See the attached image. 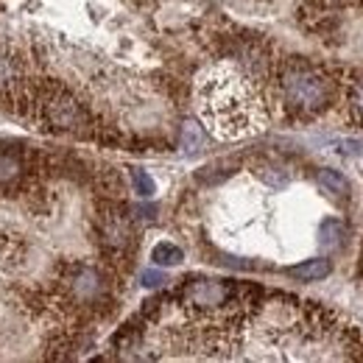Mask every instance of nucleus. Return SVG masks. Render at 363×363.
Returning <instances> with one entry per match:
<instances>
[{
  "mask_svg": "<svg viewBox=\"0 0 363 363\" xmlns=\"http://www.w3.org/2000/svg\"><path fill=\"white\" fill-rule=\"evenodd\" d=\"M232 296H235V291L227 282H218V279H187V285L182 288L184 305L196 308V311H218Z\"/></svg>",
  "mask_w": 363,
  "mask_h": 363,
  "instance_id": "5",
  "label": "nucleus"
},
{
  "mask_svg": "<svg viewBox=\"0 0 363 363\" xmlns=\"http://www.w3.org/2000/svg\"><path fill=\"white\" fill-rule=\"evenodd\" d=\"M358 109H363V87L358 90Z\"/></svg>",
  "mask_w": 363,
  "mask_h": 363,
  "instance_id": "16",
  "label": "nucleus"
},
{
  "mask_svg": "<svg viewBox=\"0 0 363 363\" xmlns=\"http://www.w3.org/2000/svg\"><path fill=\"white\" fill-rule=\"evenodd\" d=\"M318 184H321L327 193H335V196H341V199L350 196V182H347V177H341L338 171L321 168V171H318Z\"/></svg>",
  "mask_w": 363,
  "mask_h": 363,
  "instance_id": "10",
  "label": "nucleus"
},
{
  "mask_svg": "<svg viewBox=\"0 0 363 363\" xmlns=\"http://www.w3.org/2000/svg\"><path fill=\"white\" fill-rule=\"evenodd\" d=\"M140 279H143V285H145V288H160V285H165V282H168V277H165V274L154 272V269L143 272V277H140Z\"/></svg>",
  "mask_w": 363,
  "mask_h": 363,
  "instance_id": "15",
  "label": "nucleus"
},
{
  "mask_svg": "<svg viewBox=\"0 0 363 363\" xmlns=\"http://www.w3.org/2000/svg\"><path fill=\"white\" fill-rule=\"evenodd\" d=\"M23 171H26V165H23L20 154H17V151H6V148H0V187H11V184H17V182L23 179Z\"/></svg>",
  "mask_w": 363,
  "mask_h": 363,
  "instance_id": "8",
  "label": "nucleus"
},
{
  "mask_svg": "<svg viewBox=\"0 0 363 363\" xmlns=\"http://www.w3.org/2000/svg\"><path fill=\"white\" fill-rule=\"evenodd\" d=\"M62 291L79 308H95L106 296V279L92 266H70L62 274Z\"/></svg>",
  "mask_w": 363,
  "mask_h": 363,
  "instance_id": "4",
  "label": "nucleus"
},
{
  "mask_svg": "<svg viewBox=\"0 0 363 363\" xmlns=\"http://www.w3.org/2000/svg\"><path fill=\"white\" fill-rule=\"evenodd\" d=\"M182 151L184 154H196L201 145H204V132H201V126L199 123H193V121H187L184 126H182Z\"/></svg>",
  "mask_w": 363,
  "mask_h": 363,
  "instance_id": "11",
  "label": "nucleus"
},
{
  "mask_svg": "<svg viewBox=\"0 0 363 363\" xmlns=\"http://www.w3.org/2000/svg\"><path fill=\"white\" fill-rule=\"evenodd\" d=\"M101 235H104V243L112 249H123L132 240V229L123 216H106L101 224Z\"/></svg>",
  "mask_w": 363,
  "mask_h": 363,
  "instance_id": "6",
  "label": "nucleus"
},
{
  "mask_svg": "<svg viewBox=\"0 0 363 363\" xmlns=\"http://www.w3.org/2000/svg\"><path fill=\"white\" fill-rule=\"evenodd\" d=\"M199 112L210 132L238 140L263 129V106L249 79L232 65L213 67L199 84Z\"/></svg>",
  "mask_w": 363,
  "mask_h": 363,
  "instance_id": "1",
  "label": "nucleus"
},
{
  "mask_svg": "<svg viewBox=\"0 0 363 363\" xmlns=\"http://www.w3.org/2000/svg\"><path fill=\"white\" fill-rule=\"evenodd\" d=\"M282 95H285V106L296 115H313L318 109L327 106L333 87L324 76H318L308 67H294L285 73L282 79Z\"/></svg>",
  "mask_w": 363,
  "mask_h": 363,
  "instance_id": "2",
  "label": "nucleus"
},
{
  "mask_svg": "<svg viewBox=\"0 0 363 363\" xmlns=\"http://www.w3.org/2000/svg\"><path fill=\"white\" fill-rule=\"evenodd\" d=\"M338 235H341V224L338 221H324V227H321V243L324 246L338 243Z\"/></svg>",
  "mask_w": 363,
  "mask_h": 363,
  "instance_id": "14",
  "label": "nucleus"
},
{
  "mask_svg": "<svg viewBox=\"0 0 363 363\" xmlns=\"http://www.w3.org/2000/svg\"><path fill=\"white\" fill-rule=\"evenodd\" d=\"M37 98H40V118L53 132L79 135L87 126V112L70 92L56 87V90H48L45 95H37Z\"/></svg>",
  "mask_w": 363,
  "mask_h": 363,
  "instance_id": "3",
  "label": "nucleus"
},
{
  "mask_svg": "<svg viewBox=\"0 0 363 363\" xmlns=\"http://www.w3.org/2000/svg\"><path fill=\"white\" fill-rule=\"evenodd\" d=\"M151 260H154L157 266H179L182 260H184V255H182V249L177 243L162 240V243H157V246L151 249Z\"/></svg>",
  "mask_w": 363,
  "mask_h": 363,
  "instance_id": "9",
  "label": "nucleus"
},
{
  "mask_svg": "<svg viewBox=\"0 0 363 363\" xmlns=\"http://www.w3.org/2000/svg\"><path fill=\"white\" fill-rule=\"evenodd\" d=\"M17 59H11V53L0 50V90H11L17 84Z\"/></svg>",
  "mask_w": 363,
  "mask_h": 363,
  "instance_id": "12",
  "label": "nucleus"
},
{
  "mask_svg": "<svg viewBox=\"0 0 363 363\" xmlns=\"http://www.w3.org/2000/svg\"><path fill=\"white\" fill-rule=\"evenodd\" d=\"M330 272H333V263H330V260H324V257L305 260V263H299V266L285 269V274H288V277L302 279V282H316V279H324V277H330Z\"/></svg>",
  "mask_w": 363,
  "mask_h": 363,
  "instance_id": "7",
  "label": "nucleus"
},
{
  "mask_svg": "<svg viewBox=\"0 0 363 363\" xmlns=\"http://www.w3.org/2000/svg\"><path fill=\"white\" fill-rule=\"evenodd\" d=\"M132 182H135L137 196H143V199H151V196L157 193V184H154V179H151L145 171H140V168H132Z\"/></svg>",
  "mask_w": 363,
  "mask_h": 363,
  "instance_id": "13",
  "label": "nucleus"
}]
</instances>
